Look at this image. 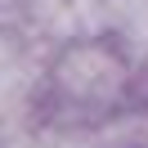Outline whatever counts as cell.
<instances>
[{
	"mask_svg": "<svg viewBox=\"0 0 148 148\" xmlns=\"http://www.w3.org/2000/svg\"><path fill=\"white\" fill-rule=\"evenodd\" d=\"M49 81H54V94L67 99V108L103 112L130 85V54L112 36H72L58 49Z\"/></svg>",
	"mask_w": 148,
	"mask_h": 148,
	"instance_id": "obj_1",
	"label": "cell"
},
{
	"mask_svg": "<svg viewBox=\"0 0 148 148\" xmlns=\"http://www.w3.org/2000/svg\"><path fill=\"white\" fill-rule=\"evenodd\" d=\"M108 32L126 54L148 58V0H108Z\"/></svg>",
	"mask_w": 148,
	"mask_h": 148,
	"instance_id": "obj_2",
	"label": "cell"
}]
</instances>
